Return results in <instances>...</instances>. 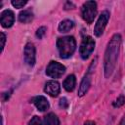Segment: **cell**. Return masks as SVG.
Wrapping results in <instances>:
<instances>
[{"label":"cell","instance_id":"obj_1","mask_svg":"<svg viewBox=\"0 0 125 125\" xmlns=\"http://www.w3.org/2000/svg\"><path fill=\"white\" fill-rule=\"evenodd\" d=\"M120 45H121V36L120 34L116 33L109 40L104 53V76L106 78L111 76V74L115 69L119 51H120Z\"/></svg>","mask_w":125,"mask_h":125},{"label":"cell","instance_id":"obj_2","mask_svg":"<svg viewBox=\"0 0 125 125\" xmlns=\"http://www.w3.org/2000/svg\"><path fill=\"white\" fill-rule=\"evenodd\" d=\"M57 47L60 57L62 59H67L74 53L76 49V41L72 36L61 37L57 41Z\"/></svg>","mask_w":125,"mask_h":125},{"label":"cell","instance_id":"obj_3","mask_svg":"<svg viewBox=\"0 0 125 125\" xmlns=\"http://www.w3.org/2000/svg\"><path fill=\"white\" fill-rule=\"evenodd\" d=\"M97 15V3L95 1H87L81 7V16L87 23H92Z\"/></svg>","mask_w":125,"mask_h":125},{"label":"cell","instance_id":"obj_4","mask_svg":"<svg viewBox=\"0 0 125 125\" xmlns=\"http://www.w3.org/2000/svg\"><path fill=\"white\" fill-rule=\"evenodd\" d=\"M65 72V66L58 62H50L46 68V74L52 78H60Z\"/></svg>","mask_w":125,"mask_h":125},{"label":"cell","instance_id":"obj_5","mask_svg":"<svg viewBox=\"0 0 125 125\" xmlns=\"http://www.w3.org/2000/svg\"><path fill=\"white\" fill-rule=\"evenodd\" d=\"M94 48H95V40L91 36H86L82 40L80 48H79V53H80L81 58L84 60L88 59V57L93 52Z\"/></svg>","mask_w":125,"mask_h":125},{"label":"cell","instance_id":"obj_6","mask_svg":"<svg viewBox=\"0 0 125 125\" xmlns=\"http://www.w3.org/2000/svg\"><path fill=\"white\" fill-rule=\"evenodd\" d=\"M108 19H109V13L107 11H104L100 15V17L97 21V23L95 25V28H94V34L96 36L99 37L103 34V32L106 26V23L108 21Z\"/></svg>","mask_w":125,"mask_h":125},{"label":"cell","instance_id":"obj_7","mask_svg":"<svg viewBox=\"0 0 125 125\" xmlns=\"http://www.w3.org/2000/svg\"><path fill=\"white\" fill-rule=\"evenodd\" d=\"M24 61L29 66L35 64V47L32 43H26L24 47Z\"/></svg>","mask_w":125,"mask_h":125},{"label":"cell","instance_id":"obj_8","mask_svg":"<svg viewBox=\"0 0 125 125\" xmlns=\"http://www.w3.org/2000/svg\"><path fill=\"white\" fill-rule=\"evenodd\" d=\"M14 21H15V16L11 10H5L4 12H2L0 17V22L3 27H7V28L11 27L14 23Z\"/></svg>","mask_w":125,"mask_h":125},{"label":"cell","instance_id":"obj_9","mask_svg":"<svg viewBox=\"0 0 125 125\" xmlns=\"http://www.w3.org/2000/svg\"><path fill=\"white\" fill-rule=\"evenodd\" d=\"M91 67L89 68V71L87 72V74L83 77V79H82V81H81V83H80V86H79V90H78V96L79 97H82V96H84L87 92H88V90H89V88H90V86H91V75H90V73H91Z\"/></svg>","mask_w":125,"mask_h":125},{"label":"cell","instance_id":"obj_10","mask_svg":"<svg viewBox=\"0 0 125 125\" xmlns=\"http://www.w3.org/2000/svg\"><path fill=\"white\" fill-rule=\"evenodd\" d=\"M44 91L50 95L51 97H57L59 94H60V91H61V87H60V84L55 81V80H50L48 81L46 84H45V88H44Z\"/></svg>","mask_w":125,"mask_h":125},{"label":"cell","instance_id":"obj_11","mask_svg":"<svg viewBox=\"0 0 125 125\" xmlns=\"http://www.w3.org/2000/svg\"><path fill=\"white\" fill-rule=\"evenodd\" d=\"M33 103L38 110L45 111L49 108V103L44 96H37L33 99Z\"/></svg>","mask_w":125,"mask_h":125},{"label":"cell","instance_id":"obj_12","mask_svg":"<svg viewBox=\"0 0 125 125\" xmlns=\"http://www.w3.org/2000/svg\"><path fill=\"white\" fill-rule=\"evenodd\" d=\"M63 88L67 91V92H71L73 91V89L75 88V85H76V78L73 74L71 75H68L64 81H63Z\"/></svg>","mask_w":125,"mask_h":125},{"label":"cell","instance_id":"obj_13","mask_svg":"<svg viewBox=\"0 0 125 125\" xmlns=\"http://www.w3.org/2000/svg\"><path fill=\"white\" fill-rule=\"evenodd\" d=\"M33 20V13L31 10H24L20 13L19 15V21L22 23H28Z\"/></svg>","mask_w":125,"mask_h":125},{"label":"cell","instance_id":"obj_14","mask_svg":"<svg viewBox=\"0 0 125 125\" xmlns=\"http://www.w3.org/2000/svg\"><path fill=\"white\" fill-rule=\"evenodd\" d=\"M44 125H60V120L55 113L51 112L45 116Z\"/></svg>","mask_w":125,"mask_h":125},{"label":"cell","instance_id":"obj_15","mask_svg":"<svg viewBox=\"0 0 125 125\" xmlns=\"http://www.w3.org/2000/svg\"><path fill=\"white\" fill-rule=\"evenodd\" d=\"M73 26H74V22L72 21H70V20H64V21H61V23L59 24V30H60V32H67Z\"/></svg>","mask_w":125,"mask_h":125},{"label":"cell","instance_id":"obj_16","mask_svg":"<svg viewBox=\"0 0 125 125\" xmlns=\"http://www.w3.org/2000/svg\"><path fill=\"white\" fill-rule=\"evenodd\" d=\"M124 104H125V97L124 96H120V97H118L116 99L115 102H113V106L114 107H120Z\"/></svg>","mask_w":125,"mask_h":125},{"label":"cell","instance_id":"obj_17","mask_svg":"<svg viewBox=\"0 0 125 125\" xmlns=\"http://www.w3.org/2000/svg\"><path fill=\"white\" fill-rule=\"evenodd\" d=\"M25 4H26V1H23V0H13L12 1V5L15 8H22Z\"/></svg>","mask_w":125,"mask_h":125},{"label":"cell","instance_id":"obj_18","mask_svg":"<svg viewBox=\"0 0 125 125\" xmlns=\"http://www.w3.org/2000/svg\"><path fill=\"white\" fill-rule=\"evenodd\" d=\"M45 33H46V27H45V26H41V27H39V28L37 29V31H36V36H37L39 39H41V38L45 35Z\"/></svg>","mask_w":125,"mask_h":125},{"label":"cell","instance_id":"obj_19","mask_svg":"<svg viewBox=\"0 0 125 125\" xmlns=\"http://www.w3.org/2000/svg\"><path fill=\"white\" fill-rule=\"evenodd\" d=\"M28 125H41V119L38 116H33L29 121Z\"/></svg>","mask_w":125,"mask_h":125},{"label":"cell","instance_id":"obj_20","mask_svg":"<svg viewBox=\"0 0 125 125\" xmlns=\"http://www.w3.org/2000/svg\"><path fill=\"white\" fill-rule=\"evenodd\" d=\"M68 105V103H67V100L65 98H62L61 101H60V106L62 107V108H66Z\"/></svg>","mask_w":125,"mask_h":125},{"label":"cell","instance_id":"obj_21","mask_svg":"<svg viewBox=\"0 0 125 125\" xmlns=\"http://www.w3.org/2000/svg\"><path fill=\"white\" fill-rule=\"evenodd\" d=\"M1 41H2V44H1V51H3L4 49V46H5V41H6V36L3 32H1Z\"/></svg>","mask_w":125,"mask_h":125},{"label":"cell","instance_id":"obj_22","mask_svg":"<svg viewBox=\"0 0 125 125\" xmlns=\"http://www.w3.org/2000/svg\"><path fill=\"white\" fill-rule=\"evenodd\" d=\"M119 125H125V114L123 115V117H122V119H121V121H120Z\"/></svg>","mask_w":125,"mask_h":125},{"label":"cell","instance_id":"obj_23","mask_svg":"<svg viewBox=\"0 0 125 125\" xmlns=\"http://www.w3.org/2000/svg\"><path fill=\"white\" fill-rule=\"evenodd\" d=\"M84 125H95V123L93 121H87V122H85Z\"/></svg>","mask_w":125,"mask_h":125}]
</instances>
